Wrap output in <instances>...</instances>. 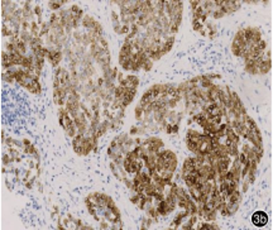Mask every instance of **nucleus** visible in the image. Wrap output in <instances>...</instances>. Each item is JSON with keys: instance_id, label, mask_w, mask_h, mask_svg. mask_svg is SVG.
<instances>
[{"instance_id": "nucleus-1", "label": "nucleus", "mask_w": 273, "mask_h": 230, "mask_svg": "<svg viewBox=\"0 0 273 230\" xmlns=\"http://www.w3.org/2000/svg\"><path fill=\"white\" fill-rule=\"evenodd\" d=\"M252 223L257 228H263L268 224V215L264 211H255L252 215Z\"/></svg>"}, {"instance_id": "nucleus-2", "label": "nucleus", "mask_w": 273, "mask_h": 230, "mask_svg": "<svg viewBox=\"0 0 273 230\" xmlns=\"http://www.w3.org/2000/svg\"><path fill=\"white\" fill-rule=\"evenodd\" d=\"M46 55H47L48 60L51 61L55 66L60 62V60H61V53L58 51H46Z\"/></svg>"}, {"instance_id": "nucleus-3", "label": "nucleus", "mask_w": 273, "mask_h": 230, "mask_svg": "<svg viewBox=\"0 0 273 230\" xmlns=\"http://www.w3.org/2000/svg\"><path fill=\"white\" fill-rule=\"evenodd\" d=\"M225 15H226V14L224 13V10H222L221 8L218 5L216 9H215V10L213 11V13L210 14V17H211V18H214V19H221V18H224Z\"/></svg>"}, {"instance_id": "nucleus-4", "label": "nucleus", "mask_w": 273, "mask_h": 230, "mask_svg": "<svg viewBox=\"0 0 273 230\" xmlns=\"http://www.w3.org/2000/svg\"><path fill=\"white\" fill-rule=\"evenodd\" d=\"M62 3H65V1H51L49 3V6H51L52 9H56V8H58Z\"/></svg>"}]
</instances>
